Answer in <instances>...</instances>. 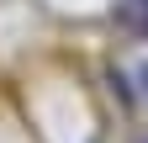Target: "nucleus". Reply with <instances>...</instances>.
Masks as SVG:
<instances>
[{
  "label": "nucleus",
  "instance_id": "1",
  "mask_svg": "<svg viewBox=\"0 0 148 143\" xmlns=\"http://www.w3.org/2000/svg\"><path fill=\"white\" fill-rule=\"evenodd\" d=\"M143 85H148V69H143Z\"/></svg>",
  "mask_w": 148,
  "mask_h": 143
},
{
  "label": "nucleus",
  "instance_id": "2",
  "mask_svg": "<svg viewBox=\"0 0 148 143\" xmlns=\"http://www.w3.org/2000/svg\"><path fill=\"white\" fill-rule=\"evenodd\" d=\"M143 6H148V0H143Z\"/></svg>",
  "mask_w": 148,
  "mask_h": 143
}]
</instances>
